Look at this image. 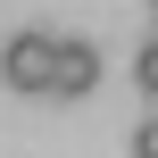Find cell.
<instances>
[{
    "mask_svg": "<svg viewBox=\"0 0 158 158\" xmlns=\"http://www.w3.org/2000/svg\"><path fill=\"white\" fill-rule=\"evenodd\" d=\"M150 8H158V0H150Z\"/></svg>",
    "mask_w": 158,
    "mask_h": 158,
    "instance_id": "obj_5",
    "label": "cell"
},
{
    "mask_svg": "<svg viewBox=\"0 0 158 158\" xmlns=\"http://www.w3.org/2000/svg\"><path fill=\"white\" fill-rule=\"evenodd\" d=\"M50 50H58V33H42V25L8 33L0 42V83L8 92H50Z\"/></svg>",
    "mask_w": 158,
    "mask_h": 158,
    "instance_id": "obj_1",
    "label": "cell"
},
{
    "mask_svg": "<svg viewBox=\"0 0 158 158\" xmlns=\"http://www.w3.org/2000/svg\"><path fill=\"white\" fill-rule=\"evenodd\" d=\"M133 83H142V92H150V100H158V33H150V42H142V50H133Z\"/></svg>",
    "mask_w": 158,
    "mask_h": 158,
    "instance_id": "obj_3",
    "label": "cell"
},
{
    "mask_svg": "<svg viewBox=\"0 0 158 158\" xmlns=\"http://www.w3.org/2000/svg\"><path fill=\"white\" fill-rule=\"evenodd\" d=\"M133 158H158V117H142V125H133Z\"/></svg>",
    "mask_w": 158,
    "mask_h": 158,
    "instance_id": "obj_4",
    "label": "cell"
},
{
    "mask_svg": "<svg viewBox=\"0 0 158 158\" xmlns=\"http://www.w3.org/2000/svg\"><path fill=\"white\" fill-rule=\"evenodd\" d=\"M92 83H100V50L75 42V33H58V50H50V100H83Z\"/></svg>",
    "mask_w": 158,
    "mask_h": 158,
    "instance_id": "obj_2",
    "label": "cell"
}]
</instances>
